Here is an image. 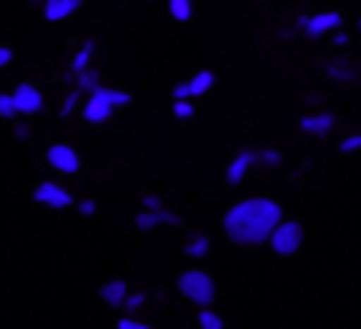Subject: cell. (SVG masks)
Masks as SVG:
<instances>
[{
  "label": "cell",
  "instance_id": "3",
  "mask_svg": "<svg viewBox=\"0 0 361 329\" xmlns=\"http://www.w3.org/2000/svg\"><path fill=\"white\" fill-rule=\"evenodd\" d=\"M176 288H179V294L183 297H189L192 304H198V307H212V301H214V278L208 272H202V268H189V272H183L179 275V281H176Z\"/></svg>",
  "mask_w": 361,
  "mask_h": 329
},
{
  "label": "cell",
  "instance_id": "14",
  "mask_svg": "<svg viewBox=\"0 0 361 329\" xmlns=\"http://www.w3.org/2000/svg\"><path fill=\"white\" fill-rule=\"evenodd\" d=\"M208 249H212V243H208V237H202V233H192L189 243H185V256H192V259H204Z\"/></svg>",
  "mask_w": 361,
  "mask_h": 329
},
{
  "label": "cell",
  "instance_id": "31",
  "mask_svg": "<svg viewBox=\"0 0 361 329\" xmlns=\"http://www.w3.org/2000/svg\"><path fill=\"white\" fill-rule=\"evenodd\" d=\"M10 58H13V51H10V49H4V45H0V68H7V64H10Z\"/></svg>",
  "mask_w": 361,
  "mask_h": 329
},
{
  "label": "cell",
  "instance_id": "23",
  "mask_svg": "<svg viewBox=\"0 0 361 329\" xmlns=\"http://www.w3.org/2000/svg\"><path fill=\"white\" fill-rule=\"evenodd\" d=\"M144 301H147V294H144V291H131V294L125 297V310H128V314H135Z\"/></svg>",
  "mask_w": 361,
  "mask_h": 329
},
{
  "label": "cell",
  "instance_id": "24",
  "mask_svg": "<svg viewBox=\"0 0 361 329\" xmlns=\"http://www.w3.org/2000/svg\"><path fill=\"white\" fill-rule=\"evenodd\" d=\"M339 151H342V154H355V151H361V135H348L345 141L339 144Z\"/></svg>",
  "mask_w": 361,
  "mask_h": 329
},
{
  "label": "cell",
  "instance_id": "26",
  "mask_svg": "<svg viewBox=\"0 0 361 329\" xmlns=\"http://www.w3.org/2000/svg\"><path fill=\"white\" fill-rule=\"evenodd\" d=\"M118 329H150V326L141 320H131V316H122V320H118Z\"/></svg>",
  "mask_w": 361,
  "mask_h": 329
},
{
  "label": "cell",
  "instance_id": "33",
  "mask_svg": "<svg viewBox=\"0 0 361 329\" xmlns=\"http://www.w3.org/2000/svg\"><path fill=\"white\" fill-rule=\"evenodd\" d=\"M333 42L342 49V45H348V35H345V32H336V35H333Z\"/></svg>",
  "mask_w": 361,
  "mask_h": 329
},
{
  "label": "cell",
  "instance_id": "15",
  "mask_svg": "<svg viewBox=\"0 0 361 329\" xmlns=\"http://www.w3.org/2000/svg\"><path fill=\"white\" fill-rule=\"evenodd\" d=\"M212 87H214V74H212V70H198V74L189 80L192 97H204V93H208Z\"/></svg>",
  "mask_w": 361,
  "mask_h": 329
},
{
  "label": "cell",
  "instance_id": "22",
  "mask_svg": "<svg viewBox=\"0 0 361 329\" xmlns=\"http://www.w3.org/2000/svg\"><path fill=\"white\" fill-rule=\"evenodd\" d=\"M173 116L176 118H192L195 116V106H192L189 99H176V103H173Z\"/></svg>",
  "mask_w": 361,
  "mask_h": 329
},
{
  "label": "cell",
  "instance_id": "4",
  "mask_svg": "<svg viewBox=\"0 0 361 329\" xmlns=\"http://www.w3.org/2000/svg\"><path fill=\"white\" fill-rule=\"evenodd\" d=\"M300 243H304V227H300L298 221H281V224L275 227V233L269 237V247H272L279 256L298 253Z\"/></svg>",
  "mask_w": 361,
  "mask_h": 329
},
{
  "label": "cell",
  "instance_id": "13",
  "mask_svg": "<svg viewBox=\"0 0 361 329\" xmlns=\"http://www.w3.org/2000/svg\"><path fill=\"white\" fill-rule=\"evenodd\" d=\"M99 297L109 307H125V297H128V281L125 278H112V281H106L99 288Z\"/></svg>",
  "mask_w": 361,
  "mask_h": 329
},
{
  "label": "cell",
  "instance_id": "12",
  "mask_svg": "<svg viewBox=\"0 0 361 329\" xmlns=\"http://www.w3.org/2000/svg\"><path fill=\"white\" fill-rule=\"evenodd\" d=\"M300 128H304L307 135L326 137L329 131L336 128V116H333V112H314V116H304V118H300Z\"/></svg>",
  "mask_w": 361,
  "mask_h": 329
},
{
  "label": "cell",
  "instance_id": "20",
  "mask_svg": "<svg viewBox=\"0 0 361 329\" xmlns=\"http://www.w3.org/2000/svg\"><path fill=\"white\" fill-rule=\"evenodd\" d=\"M90 55H93V42H87V45L77 51V58H74V74H80V70L90 68Z\"/></svg>",
  "mask_w": 361,
  "mask_h": 329
},
{
  "label": "cell",
  "instance_id": "17",
  "mask_svg": "<svg viewBox=\"0 0 361 329\" xmlns=\"http://www.w3.org/2000/svg\"><path fill=\"white\" fill-rule=\"evenodd\" d=\"M170 16L179 23L192 20V0H170Z\"/></svg>",
  "mask_w": 361,
  "mask_h": 329
},
{
  "label": "cell",
  "instance_id": "1",
  "mask_svg": "<svg viewBox=\"0 0 361 329\" xmlns=\"http://www.w3.org/2000/svg\"><path fill=\"white\" fill-rule=\"evenodd\" d=\"M281 224V205L272 199H243L224 214V233L227 240L240 247H259L269 243L275 227Z\"/></svg>",
  "mask_w": 361,
  "mask_h": 329
},
{
  "label": "cell",
  "instance_id": "21",
  "mask_svg": "<svg viewBox=\"0 0 361 329\" xmlns=\"http://www.w3.org/2000/svg\"><path fill=\"white\" fill-rule=\"evenodd\" d=\"M326 74L333 77V80H342V83L355 80V70H348L345 64H326Z\"/></svg>",
  "mask_w": 361,
  "mask_h": 329
},
{
  "label": "cell",
  "instance_id": "29",
  "mask_svg": "<svg viewBox=\"0 0 361 329\" xmlns=\"http://www.w3.org/2000/svg\"><path fill=\"white\" fill-rule=\"evenodd\" d=\"M77 211H80L83 214V218H93V214H96V201H80V205H77Z\"/></svg>",
  "mask_w": 361,
  "mask_h": 329
},
{
  "label": "cell",
  "instance_id": "32",
  "mask_svg": "<svg viewBox=\"0 0 361 329\" xmlns=\"http://www.w3.org/2000/svg\"><path fill=\"white\" fill-rule=\"evenodd\" d=\"M29 135H32V128H29V125H16V137H20V141H26Z\"/></svg>",
  "mask_w": 361,
  "mask_h": 329
},
{
  "label": "cell",
  "instance_id": "6",
  "mask_svg": "<svg viewBox=\"0 0 361 329\" xmlns=\"http://www.w3.org/2000/svg\"><path fill=\"white\" fill-rule=\"evenodd\" d=\"M298 26L304 29L310 39H320V35L333 32V29L342 26V16L336 13V10H323V13H314V16H300Z\"/></svg>",
  "mask_w": 361,
  "mask_h": 329
},
{
  "label": "cell",
  "instance_id": "5",
  "mask_svg": "<svg viewBox=\"0 0 361 329\" xmlns=\"http://www.w3.org/2000/svg\"><path fill=\"white\" fill-rule=\"evenodd\" d=\"M32 199L39 201V205H45V208H55V211L74 205V195H71L64 185H58V182H39L35 185V192H32Z\"/></svg>",
  "mask_w": 361,
  "mask_h": 329
},
{
  "label": "cell",
  "instance_id": "16",
  "mask_svg": "<svg viewBox=\"0 0 361 329\" xmlns=\"http://www.w3.org/2000/svg\"><path fill=\"white\" fill-rule=\"evenodd\" d=\"M96 87H99V70L87 68V70H80V74H77V89H87V93H93Z\"/></svg>",
  "mask_w": 361,
  "mask_h": 329
},
{
  "label": "cell",
  "instance_id": "10",
  "mask_svg": "<svg viewBox=\"0 0 361 329\" xmlns=\"http://www.w3.org/2000/svg\"><path fill=\"white\" fill-rule=\"evenodd\" d=\"M80 7H83V0H45L42 4V16L48 23H61L68 16H74Z\"/></svg>",
  "mask_w": 361,
  "mask_h": 329
},
{
  "label": "cell",
  "instance_id": "7",
  "mask_svg": "<svg viewBox=\"0 0 361 329\" xmlns=\"http://www.w3.org/2000/svg\"><path fill=\"white\" fill-rule=\"evenodd\" d=\"M45 160L55 166L58 173H64V176H74V173L80 170V157H77V151L71 144H51Z\"/></svg>",
  "mask_w": 361,
  "mask_h": 329
},
{
  "label": "cell",
  "instance_id": "2",
  "mask_svg": "<svg viewBox=\"0 0 361 329\" xmlns=\"http://www.w3.org/2000/svg\"><path fill=\"white\" fill-rule=\"evenodd\" d=\"M131 97L125 93V89H116V87H96L93 93L87 97V106H83V118H87L90 125H102L109 122L112 112L118 109V106H128Z\"/></svg>",
  "mask_w": 361,
  "mask_h": 329
},
{
  "label": "cell",
  "instance_id": "19",
  "mask_svg": "<svg viewBox=\"0 0 361 329\" xmlns=\"http://www.w3.org/2000/svg\"><path fill=\"white\" fill-rule=\"evenodd\" d=\"M20 109L13 103V93H0V118H16Z\"/></svg>",
  "mask_w": 361,
  "mask_h": 329
},
{
  "label": "cell",
  "instance_id": "27",
  "mask_svg": "<svg viewBox=\"0 0 361 329\" xmlns=\"http://www.w3.org/2000/svg\"><path fill=\"white\" fill-rule=\"evenodd\" d=\"M189 97H192L189 83H176V87H173V99H189Z\"/></svg>",
  "mask_w": 361,
  "mask_h": 329
},
{
  "label": "cell",
  "instance_id": "25",
  "mask_svg": "<svg viewBox=\"0 0 361 329\" xmlns=\"http://www.w3.org/2000/svg\"><path fill=\"white\" fill-rule=\"evenodd\" d=\"M259 163L262 166H279L281 163V154L279 151H262L259 154Z\"/></svg>",
  "mask_w": 361,
  "mask_h": 329
},
{
  "label": "cell",
  "instance_id": "11",
  "mask_svg": "<svg viewBox=\"0 0 361 329\" xmlns=\"http://www.w3.org/2000/svg\"><path fill=\"white\" fill-rule=\"evenodd\" d=\"M256 163H259V154H256V151H240L237 157L231 160V166H227V182H231V185L243 182L246 173H250Z\"/></svg>",
  "mask_w": 361,
  "mask_h": 329
},
{
  "label": "cell",
  "instance_id": "28",
  "mask_svg": "<svg viewBox=\"0 0 361 329\" xmlns=\"http://www.w3.org/2000/svg\"><path fill=\"white\" fill-rule=\"evenodd\" d=\"M77 97H80V89H77V93H71V97L64 99V109H61V116H64V118H68L71 112H74V106H77Z\"/></svg>",
  "mask_w": 361,
  "mask_h": 329
},
{
  "label": "cell",
  "instance_id": "8",
  "mask_svg": "<svg viewBox=\"0 0 361 329\" xmlns=\"http://www.w3.org/2000/svg\"><path fill=\"white\" fill-rule=\"evenodd\" d=\"M13 103H16V109H20V116H35V112H42L45 99H42V93L32 83H20V87L13 89Z\"/></svg>",
  "mask_w": 361,
  "mask_h": 329
},
{
  "label": "cell",
  "instance_id": "18",
  "mask_svg": "<svg viewBox=\"0 0 361 329\" xmlns=\"http://www.w3.org/2000/svg\"><path fill=\"white\" fill-rule=\"evenodd\" d=\"M198 329H224V320H221L214 310L202 307V314H198Z\"/></svg>",
  "mask_w": 361,
  "mask_h": 329
},
{
  "label": "cell",
  "instance_id": "34",
  "mask_svg": "<svg viewBox=\"0 0 361 329\" xmlns=\"http://www.w3.org/2000/svg\"><path fill=\"white\" fill-rule=\"evenodd\" d=\"M29 4H45V0H29Z\"/></svg>",
  "mask_w": 361,
  "mask_h": 329
},
{
  "label": "cell",
  "instance_id": "30",
  "mask_svg": "<svg viewBox=\"0 0 361 329\" xmlns=\"http://www.w3.org/2000/svg\"><path fill=\"white\" fill-rule=\"evenodd\" d=\"M144 208H150V211H157V208H164V201H160L157 195H144Z\"/></svg>",
  "mask_w": 361,
  "mask_h": 329
},
{
  "label": "cell",
  "instance_id": "9",
  "mask_svg": "<svg viewBox=\"0 0 361 329\" xmlns=\"http://www.w3.org/2000/svg\"><path fill=\"white\" fill-rule=\"evenodd\" d=\"M135 224H137V230H154V227H164V224L176 227V224H183V221H179L176 211H166V208H157V211L144 208V211H137Z\"/></svg>",
  "mask_w": 361,
  "mask_h": 329
}]
</instances>
